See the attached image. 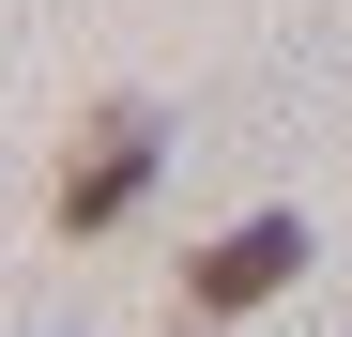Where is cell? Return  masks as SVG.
I'll return each instance as SVG.
<instances>
[{
    "label": "cell",
    "instance_id": "cell-1",
    "mask_svg": "<svg viewBox=\"0 0 352 337\" xmlns=\"http://www.w3.org/2000/svg\"><path fill=\"white\" fill-rule=\"evenodd\" d=\"M153 168H168V123H153V107H92L77 153H62V199H46V215L92 246V230H123V215L153 199Z\"/></svg>",
    "mask_w": 352,
    "mask_h": 337
},
{
    "label": "cell",
    "instance_id": "cell-2",
    "mask_svg": "<svg viewBox=\"0 0 352 337\" xmlns=\"http://www.w3.org/2000/svg\"><path fill=\"white\" fill-rule=\"evenodd\" d=\"M291 276H307V215L276 199V215H230V230L184 261V307H199V322H245V307L291 292Z\"/></svg>",
    "mask_w": 352,
    "mask_h": 337
}]
</instances>
